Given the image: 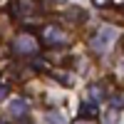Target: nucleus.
<instances>
[{"label":"nucleus","mask_w":124,"mask_h":124,"mask_svg":"<svg viewBox=\"0 0 124 124\" xmlns=\"http://www.w3.org/2000/svg\"><path fill=\"white\" fill-rule=\"evenodd\" d=\"M94 3H97V5H104V3H107V0H94Z\"/></svg>","instance_id":"f257e3e1"}]
</instances>
